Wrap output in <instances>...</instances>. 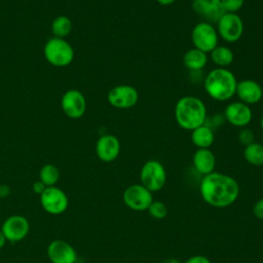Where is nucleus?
Returning a JSON list of instances; mask_svg holds the SVG:
<instances>
[{"mask_svg":"<svg viewBox=\"0 0 263 263\" xmlns=\"http://www.w3.org/2000/svg\"><path fill=\"white\" fill-rule=\"evenodd\" d=\"M192 162L194 168L201 175H208L214 172L216 165V157L209 148L197 149L193 156Z\"/></svg>","mask_w":263,"mask_h":263,"instance_id":"obj_18","label":"nucleus"},{"mask_svg":"<svg viewBox=\"0 0 263 263\" xmlns=\"http://www.w3.org/2000/svg\"><path fill=\"white\" fill-rule=\"evenodd\" d=\"M205 92L216 101H227L236 91L237 80L234 74L225 68L211 70L203 79Z\"/></svg>","mask_w":263,"mask_h":263,"instance_id":"obj_3","label":"nucleus"},{"mask_svg":"<svg viewBox=\"0 0 263 263\" xmlns=\"http://www.w3.org/2000/svg\"><path fill=\"white\" fill-rule=\"evenodd\" d=\"M191 142L198 149L210 148L214 143V132L204 124L191 130Z\"/></svg>","mask_w":263,"mask_h":263,"instance_id":"obj_20","label":"nucleus"},{"mask_svg":"<svg viewBox=\"0 0 263 263\" xmlns=\"http://www.w3.org/2000/svg\"><path fill=\"white\" fill-rule=\"evenodd\" d=\"M33 191L36 193V194H38V195H40L45 189H46V186L41 182V181H36L34 184H33Z\"/></svg>","mask_w":263,"mask_h":263,"instance_id":"obj_31","label":"nucleus"},{"mask_svg":"<svg viewBox=\"0 0 263 263\" xmlns=\"http://www.w3.org/2000/svg\"><path fill=\"white\" fill-rule=\"evenodd\" d=\"M260 124H261V127H262V129H263V115H262V117H261V120H260Z\"/></svg>","mask_w":263,"mask_h":263,"instance_id":"obj_37","label":"nucleus"},{"mask_svg":"<svg viewBox=\"0 0 263 263\" xmlns=\"http://www.w3.org/2000/svg\"><path fill=\"white\" fill-rule=\"evenodd\" d=\"M44 57L46 61L55 67H66L74 60V48L64 38L52 37L44 45Z\"/></svg>","mask_w":263,"mask_h":263,"instance_id":"obj_4","label":"nucleus"},{"mask_svg":"<svg viewBox=\"0 0 263 263\" xmlns=\"http://www.w3.org/2000/svg\"><path fill=\"white\" fill-rule=\"evenodd\" d=\"M148 212L150 214L151 217H153L154 219H163L166 217L167 215V206L165 203H163L162 201H152V203L150 204V206L148 208Z\"/></svg>","mask_w":263,"mask_h":263,"instance_id":"obj_25","label":"nucleus"},{"mask_svg":"<svg viewBox=\"0 0 263 263\" xmlns=\"http://www.w3.org/2000/svg\"><path fill=\"white\" fill-rule=\"evenodd\" d=\"M124 204L134 211L148 210L153 201L152 192L142 184H136L127 187L123 191Z\"/></svg>","mask_w":263,"mask_h":263,"instance_id":"obj_9","label":"nucleus"},{"mask_svg":"<svg viewBox=\"0 0 263 263\" xmlns=\"http://www.w3.org/2000/svg\"><path fill=\"white\" fill-rule=\"evenodd\" d=\"M210 57L212 62L216 66H218V68H225L231 65L234 59V54L232 50L229 47L223 46V45H217L210 52Z\"/></svg>","mask_w":263,"mask_h":263,"instance_id":"obj_21","label":"nucleus"},{"mask_svg":"<svg viewBox=\"0 0 263 263\" xmlns=\"http://www.w3.org/2000/svg\"><path fill=\"white\" fill-rule=\"evenodd\" d=\"M208 59V53L194 47L184 54L183 64L190 71H200L205 67Z\"/></svg>","mask_w":263,"mask_h":263,"instance_id":"obj_19","label":"nucleus"},{"mask_svg":"<svg viewBox=\"0 0 263 263\" xmlns=\"http://www.w3.org/2000/svg\"><path fill=\"white\" fill-rule=\"evenodd\" d=\"M160 5H163V6H167V5H171L172 3H174L176 0H156Z\"/></svg>","mask_w":263,"mask_h":263,"instance_id":"obj_34","label":"nucleus"},{"mask_svg":"<svg viewBox=\"0 0 263 263\" xmlns=\"http://www.w3.org/2000/svg\"><path fill=\"white\" fill-rule=\"evenodd\" d=\"M174 114L178 125L190 132L203 125L208 116L203 101L194 96H185L179 99Z\"/></svg>","mask_w":263,"mask_h":263,"instance_id":"obj_2","label":"nucleus"},{"mask_svg":"<svg viewBox=\"0 0 263 263\" xmlns=\"http://www.w3.org/2000/svg\"><path fill=\"white\" fill-rule=\"evenodd\" d=\"M39 196L42 209L50 215L63 214L68 209V196L61 188L57 186L46 187V189Z\"/></svg>","mask_w":263,"mask_h":263,"instance_id":"obj_8","label":"nucleus"},{"mask_svg":"<svg viewBox=\"0 0 263 263\" xmlns=\"http://www.w3.org/2000/svg\"><path fill=\"white\" fill-rule=\"evenodd\" d=\"M253 213L256 218L263 220V197L260 198L253 206Z\"/></svg>","mask_w":263,"mask_h":263,"instance_id":"obj_29","label":"nucleus"},{"mask_svg":"<svg viewBox=\"0 0 263 263\" xmlns=\"http://www.w3.org/2000/svg\"><path fill=\"white\" fill-rule=\"evenodd\" d=\"M51 263H76L77 252L72 245L63 239L52 240L46 249Z\"/></svg>","mask_w":263,"mask_h":263,"instance_id":"obj_13","label":"nucleus"},{"mask_svg":"<svg viewBox=\"0 0 263 263\" xmlns=\"http://www.w3.org/2000/svg\"><path fill=\"white\" fill-rule=\"evenodd\" d=\"M109 104L117 109H129L139 100L138 90L129 84H120L112 87L107 96Z\"/></svg>","mask_w":263,"mask_h":263,"instance_id":"obj_10","label":"nucleus"},{"mask_svg":"<svg viewBox=\"0 0 263 263\" xmlns=\"http://www.w3.org/2000/svg\"><path fill=\"white\" fill-rule=\"evenodd\" d=\"M161 263H181L178 259H175V258H168V259H165L163 260Z\"/></svg>","mask_w":263,"mask_h":263,"instance_id":"obj_35","label":"nucleus"},{"mask_svg":"<svg viewBox=\"0 0 263 263\" xmlns=\"http://www.w3.org/2000/svg\"><path fill=\"white\" fill-rule=\"evenodd\" d=\"M61 107L65 115L76 119L81 117L86 110V100L82 92L76 89L66 91L61 99Z\"/></svg>","mask_w":263,"mask_h":263,"instance_id":"obj_12","label":"nucleus"},{"mask_svg":"<svg viewBox=\"0 0 263 263\" xmlns=\"http://www.w3.org/2000/svg\"><path fill=\"white\" fill-rule=\"evenodd\" d=\"M193 11L210 24L217 23L225 13L221 3H213L210 0H193L191 3Z\"/></svg>","mask_w":263,"mask_h":263,"instance_id":"obj_17","label":"nucleus"},{"mask_svg":"<svg viewBox=\"0 0 263 263\" xmlns=\"http://www.w3.org/2000/svg\"><path fill=\"white\" fill-rule=\"evenodd\" d=\"M216 30L223 40L232 43L238 41L242 37L245 26L238 14L226 12L217 22Z\"/></svg>","mask_w":263,"mask_h":263,"instance_id":"obj_7","label":"nucleus"},{"mask_svg":"<svg viewBox=\"0 0 263 263\" xmlns=\"http://www.w3.org/2000/svg\"><path fill=\"white\" fill-rule=\"evenodd\" d=\"M225 121L226 120H225L224 115L217 113V114H212L210 116L208 115L205 118V121H204V125L214 132L215 129L221 127Z\"/></svg>","mask_w":263,"mask_h":263,"instance_id":"obj_26","label":"nucleus"},{"mask_svg":"<svg viewBox=\"0 0 263 263\" xmlns=\"http://www.w3.org/2000/svg\"><path fill=\"white\" fill-rule=\"evenodd\" d=\"M73 29L72 21L66 15L57 16L51 24V32L54 37L66 38Z\"/></svg>","mask_w":263,"mask_h":263,"instance_id":"obj_23","label":"nucleus"},{"mask_svg":"<svg viewBox=\"0 0 263 263\" xmlns=\"http://www.w3.org/2000/svg\"><path fill=\"white\" fill-rule=\"evenodd\" d=\"M255 135L253 133V130H251L250 128H241L240 132L238 133V142L243 145V146H248L251 143L255 142Z\"/></svg>","mask_w":263,"mask_h":263,"instance_id":"obj_28","label":"nucleus"},{"mask_svg":"<svg viewBox=\"0 0 263 263\" xmlns=\"http://www.w3.org/2000/svg\"><path fill=\"white\" fill-rule=\"evenodd\" d=\"M185 263H211V261L204 256L196 255V256L190 257Z\"/></svg>","mask_w":263,"mask_h":263,"instance_id":"obj_30","label":"nucleus"},{"mask_svg":"<svg viewBox=\"0 0 263 263\" xmlns=\"http://www.w3.org/2000/svg\"><path fill=\"white\" fill-rule=\"evenodd\" d=\"M199 190L203 200L218 209L231 205L239 194L238 183L232 177L217 172L208 174L202 178Z\"/></svg>","mask_w":263,"mask_h":263,"instance_id":"obj_1","label":"nucleus"},{"mask_svg":"<svg viewBox=\"0 0 263 263\" xmlns=\"http://www.w3.org/2000/svg\"><path fill=\"white\" fill-rule=\"evenodd\" d=\"M140 180L151 192L158 191L165 185L166 171L158 160H148L140 171Z\"/></svg>","mask_w":263,"mask_h":263,"instance_id":"obj_5","label":"nucleus"},{"mask_svg":"<svg viewBox=\"0 0 263 263\" xmlns=\"http://www.w3.org/2000/svg\"><path fill=\"white\" fill-rule=\"evenodd\" d=\"M243 157L252 165H263V145L257 142H253L248 146H245Z\"/></svg>","mask_w":263,"mask_h":263,"instance_id":"obj_22","label":"nucleus"},{"mask_svg":"<svg viewBox=\"0 0 263 263\" xmlns=\"http://www.w3.org/2000/svg\"><path fill=\"white\" fill-rule=\"evenodd\" d=\"M1 230L9 242H18L23 240L30 231L28 219L22 215H11L4 220Z\"/></svg>","mask_w":263,"mask_h":263,"instance_id":"obj_11","label":"nucleus"},{"mask_svg":"<svg viewBox=\"0 0 263 263\" xmlns=\"http://www.w3.org/2000/svg\"><path fill=\"white\" fill-rule=\"evenodd\" d=\"M191 41L195 48L209 53L218 45L217 30L208 22H199L191 31Z\"/></svg>","mask_w":263,"mask_h":263,"instance_id":"obj_6","label":"nucleus"},{"mask_svg":"<svg viewBox=\"0 0 263 263\" xmlns=\"http://www.w3.org/2000/svg\"><path fill=\"white\" fill-rule=\"evenodd\" d=\"M213 3H221V0H210Z\"/></svg>","mask_w":263,"mask_h":263,"instance_id":"obj_36","label":"nucleus"},{"mask_svg":"<svg viewBox=\"0 0 263 263\" xmlns=\"http://www.w3.org/2000/svg\"><path fill=\"white\" fill-rule=\"evenodd\" d=\"M225 120L233 126L245 127L253 117V113L249 105L242 102H233L228 104L223 112Z\"/></svg>","mask_w":263,"mask_h":263,"instance_id":"obj_14","label":"nucleus"},{"mask_svg":"<svg viewBox=\"0 0 263 263\" xmlns=\"http://www.w3.org/2000/svg\"><path fill=\"white\" fill-rule=\"evenodd\" d=\"M39 181H41L46 187L55 186L60 179L59 168L51 163L44 164L39 171Z\"/></svg>","mask_w":263,"mask_h":263,"instance_id":"obj_24","label":"nucleus"},{"mask_svg":"<svg viewBox=\"0 0 263 263\" xmlns=\"http://www.w3.org/2000/svg\"><path fill=\"white\" fill-rule=\"evenodd\" d=\"M5 243H6V238H5L3 232H2V230L0 228V249H2Z\"/></svg>","mask_w":263,"mask_h":263,"instance_id":"obj_33","label":"nucleus"},{"mask_svg":"<svg viewBox=\"0 0 263 263\" xmlns=\"http://www.w3.org/2000/svg\"><path fill=\"white\" fill-rule=\"evenodd\" d=\"M245 0H221V5L225 12L235 13L243 6Z\"/></svg>","mask_w":263,"mask_h":263,"instance_id":"obj_27","label":"nucleus"},{"mask_svg":"<svg viewBox=\"0 0 263 263\" xmlns=\"http://www.w3.org/2000/svg\"><path fill=\"white\" fill-rule=\"evenodd\" d=\"M235 95H237L240 102L246 105H255L261 101L263 97V88L255 80L243 79L237 81Z\"/></svg>","mask_w":263,"mask_h":263,"instance_id":"obj_16","label":"nucleus"},{"mask_svg":"<svg viewBox=\"0 0 263 263\" xmlns=\"http://www.w3.org/2000/svg\"><path fill=\"white\" fill-rule=\"evenodd\" d=\"M10 193V187L5 184L0 185V198H4Z\"/></svg>","mask_w":263,"mask_h":263,"instance_id":"obj_32","label":"nucleus"},{"mask_svg":"<svg viewBox=\"0 0 263 263\" xmlns=\"http://www.w3.org/2000/svg\"><path fill=\"white\" fill-rule=\"evenodd\" d=\"M95 149L100 160L111 162L115 160L120 153V142L114 135L105 134L98 139Z\"/></svg>","mask_w":263,"mask_h":263,"instance_id":"obj_15","label":"nucleus"}]
</instances>
